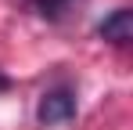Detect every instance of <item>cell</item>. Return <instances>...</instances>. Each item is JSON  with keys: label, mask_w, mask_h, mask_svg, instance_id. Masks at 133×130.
<instances>
[{"label": "cell", "mask_w": 133, "mask_h": 130, "mask_svg": "<svg viewBox=\"0 0 133 130\" xmlns=\"http://www.w3.org/2000/svg\"><path fill=\"white\" fill-rule=\"evenodd\" d=\"M76 108L79 105H76L72 87H50V90H43V98L36 105V119H40V127H58L76 116Z\"/></svg>", "instance_id": "obj_1"}, {"label": "cell", "mask_w": 133, "mask_h": 130, "mask_svg": "<svg viewBox=\"0 0 133 130\" xmlns=\"http://www.w3.org/2000/svg\"><path fill=\"white\" fill-rule=\"evenodd\" d=\"M97 36L115 43V47H126V43L133 40V11L130 7H115L108 18L97 25Z\"/></svg>", "instance_id": "obj_2"}, {"label": "cell", "mask_w": 133, "mask_h": 130, "mask_svg": "<svg viewBox=\"0 0 133 130\" xmlns=\"http://www.w3.org/2000/svg\"><path fill=\"white\" fill-rule=\"evenodd\" d=\"M76 4H83V0H29V7L40 18H47V22H61Z\"/></svg>", "instance_id": "obj_3"}, {"label": "cell", "mask_w": 133, "mask_h": 130, "mask_svg": "<svg viewBox=\"0 0 133 130\" xmlns=\"http://www.w3.org/2000/svg\"><path fill=\"white\" fill-rule=\"evenodd\" d=\"M7 87H11V80H7V76L0 72V90H7Z\"/></svg>", "instance_id": "obj_4"}]
</instances>
